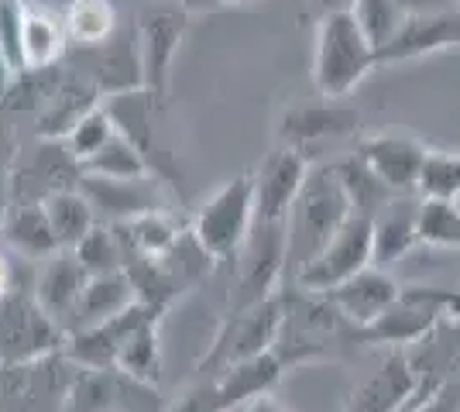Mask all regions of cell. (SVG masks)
Listing matches in <instances>:
<instances>
[{"mask_svg":"<svg viewBox=\"0 0 460 412\" xmlns=\"http://www.w3.org/2000/svg\"><path fill=\"white\" fill-rule=\"evenodd\" d=\"M354 214L350 197L333 165L309 169L306 182L286 216V268L292 265V275L306 261L320 255L326 241L344 227Z\"/></svg>","mask_w":460,"mask_h":412,"instance_id":"1","label":"cell"},{"mask_svg":"<svg viewBox=\"0 0 460 412\" xmlns=\"http://www.w3.org/2000/svg\"><path fill=\"white\" fill-rule=\"evenodd\" d=\"M378 66V48L371 45L350 11H337L316 21L313 86L320 90V97H350Z\"/></svg>","mask_w":460,"mask_h":412,"instance_id":"2","label":"cell"},{"mask_svg":"<svg viewBox=\"0 0 460 412\" xmlns=\"http://www.w3.org/2000/svg\"><path fill=\"white\" fill-rule=\"evenodd\" d=\"M337 344H358V327L337 310L330 295L299 289L292 299H286L282 330L275 340V354L282 357V364L326 357Z\"/></svg>","mask_w":460,"mask_h":412,"instance_id":"3","label":"cell"},{"mask_svg":"<svg viewBox=\"0 0 460 412\" xmlns=\"http://www.w3.org/2000/svg\"><path fill=\"white\" fill-rule=\"evenodd\" d=\"M450 306H454V289H433V285L399 289L395 302L358 334V344H385V347L420 344L450 316Z\"/></svg>","mask_w":460,"mask_h":412,"instance_id":"4","label":"cell"},{"mask_svg":"<svg viewBox=\"0 0 460 412\" xmlns=\"http://www.w3.org/2000/svg\"><path fill=\"white\" fill-rule=\"evenodd\" d=\"M251 227H254V176H237L203 203L192 224V237L213 258H237Z\"/></svg>","mask_w":460,"mask_h":412,"instance_id":"5","label":"cell"},{"mask_svg":"<svg viewBox=\"0 0 460 412\" xmlns=\"http://www.w3.org/2000/svg\"><path fill=\"white\" fill-rule=\"evenodd\" d=\"M282 316H286V295H269L261 302L241 306L237 316H230L227 327L220 330L213 351L203 357V368L213 374L227 372L234 364L258 357L265 351H275V340L282 330Z\"/></svg>","mask_w":460,"mask_h":412,"instance_id":"6","label":"cell"},{"mask_svg":"<svg viewBox=\"0 0 460 412\" xmlns=\"http://www.w3.org/2000/svg\"><path fill=\"white\" fill-rule=\"evenodd\" d=\"M367 265H375V224H371V216L350 214L344 227L326 241L323 251L313 261H306L292 278H296L299 289L330 293Z\"/></svg>","mask_w":460,"mask_h":412,"instance_id":"7","label":"cell"},{"mask_svg":"<svg viewBox=\"0 0 460 412\" xmlns=\"http://www.w3.org/2000/svg\"><path fill=\"white\" fill-rule=\"evenodd\" d=\"M62 344L56 316L39 302V295L7 293L0 299V361L28 364L49 357Z\"/></svg>","mask_w":460,"mask_h":412,"instance_id":"8","label":"cell"},{"mask_svg":"<svg viewBox=\"0 0 460 412\" xmlns=\"http://www.w3.org/2000/svg\"><path fill=\"white\" fill-rule=\"evenodd\" d=\"M190 28V7L179 0H152L137 21V45H141V66H145V90L155 97H165L169 73H172L175 52Z\"/></svg>","mask_w":460,"mask_h":412,"instance_id":"9","label":"cell"},{"mask_svg":"<svg viewBox=\"0 0 460 412\" xmlns=\"http://www.w3.org/2000/svg\"><path fill=\"white\" fill-rule=\"evenodd\" d=\"M358 131H361V114L347 107L344 100L330 97H323L320 103H306V107H292L279 124L282 145L303 152L306 158L313 148L337 145L344 137H354Z\"/></svg>","mask_w":460,"mask_h":412,"instance_id":"10","label":"cell"},{"mask_svg":"<svg viewBox=\"0 0 460 412\" xmlns=\"http://www.w3.org/2000/svg\"><path fill=\"white\" fill-rule=\"evenodd\" d=\"M309 169H313V162L303 152H296L288 145L275 148L254 176V220H269V224L286 220Z\"/></svg>","mask_w":460,"mask_h":412,"instance_id":"11","label":"cell"},{"mask_svg":"<svg viewBox=\"0 0 460 412\" xmlns=\"http://www.w3.org/2000/svg\"><path fill=\"white\" fill-rule=\"evenodd\" d=\"M426 152L429 148L422 141H416L412 135L382 131V135L361 137L354 155L361 158L388 189H395V193H416L420 189V172H422V162H426Z\"/></svg>","mask_w":460,"mask_h":412,"instance_id":"12","label":"cell"},{"mask_svg":"<svg viewBox=\"0 0 460 412\" xmlns=\"http://www.w3.org/2000/svg\"><path fill=\"white\" fill-rule=\"evenodd\" d=\"M416 389H420L416 364L409 361L402 347H392L388 357L378 364V372L350 395L344 412H409Z\"/></svg>","mask_w":460,"mask_h":412,"instance_id":"13","label":"cell"},{"mask_svg":"<svg viewBox=\"0 0 460 412\" xmlns=\"http://www.w3.org/2000/svg\"><path fill=\"white\" fill-rule=\"evenodd\" d=\"M447 48H460V11H443V14H422V18H405L395 39L385 48H378L382 66L395 62H412L422 56H437Z\"/></svg>","mask_w":460,"mask_h":412,"instance_id":"14","label":"cell"},{"mask_svg":"<svg viewBox=\"0 0 460 412\" xmlns=\"http://www.w3.org/2000/svg\"><path fill=\"white\" fill-rule=\"evenodd\" d=\"M399 289H402V285L388 275V268L367 265V268H361L354 278H347L337 289H330L326 295L337 302V310H341V313L358 327V334H361L365 327H371V323L395 302Z\"/></svg>","mask_w":460,"mask_h":412,"instance_id":"15","label":"cell"},{"mask_svg":"<svg viewBox=\"0 0 460 412\" xmlns=\"http://www.w3.org/2000/svg\"><path fill=\"white\" fill-rule=\"evenodd\" d=\"M93 86L103 93H128L145 86V66H141V45H137V24L120 31L117 28L103 45H96Z\"/></svg>","mask_w":460,"mask_h":412,"instance_id":"16","label":"cell"},{"mask_svg":"<svg viewBox=\"0 0 460 412\" xmlns=\"http://www.w3.org/2000/svg\"><path fill=\"white\" fill-rule=\"evenodd\" d=\"M420 193H399L375 216V265H395L420 244Z\"/></svg>","mask_w":460,"mask_h":412,"instance_id":"17","label":"cell"},{"mask_svg":"<svg viewBox=\"0 0 460 412\" xmlns=\"http://www.w3.org/2000/svg\"><path fill=\"white\" fill-rule=\"evenodd\" d=\"M79 189L93 203L96 214L117 216L120 224L131 220V216L162 210V206H158V193H155V186L148 182V176H141V179L83 176L79 179Z\"/></svg>","mask_w":460,"mask_h":412,"instance_id":"18","label":"cell"},{"mask_svg":"<svg viewBox=\"0 0 460 412\" xmlns=\"http://www.w3.org/2000/svg\"><path fill=\"white\" fill-rule=\"evenodd\" d=\"M135 282L128 272H107V275H90L86 289L79 295L73 316H79V330H90V327H100L107 320H114L117 313H124L131 302H135Z\"/></svg>","mask_w":460,"mask_h":412,"instance_id":"19","label":"cell"},{"mask_svg":"<svg viewBox=\"0 0 460 412\" xmlns=\"http://www.w3.org/2000/svg\"><path fill=\"white\" fill-rule=\"evenodd\" d=\"M86 282H90V272L83 268L76 255H56L39 275V302L56 320L73 316Z\"/></svg>","mask_w":460,"mask_h":412,"instance_id":"20","label":"cell"},{"mask_svg":"<svg viewBox=\"0 0 460 412\" xmlns=\"http://www.w3.org/2000/svg\"><path fill=\"white\" fill-rule=\"evenodd\" d=\"M69 45L66 35V21H56L49 11H35V7H24V18H21V59L24 69H49L62 59Z\"/></svg>","mask_w":460,"mask_h":412,"instance_id":"21","label":"cell"},{"mask_svg":"<svg viewBox=\"0 0 460 412\" xmlns=\"http://www.w3.org/2000/svg\"><path fill=\"white\" fill-rule=\"evenodd\" d=\"M0 231H4V237L14 248L28 251V255H49V251L62 248L41 203H18V206L11 203L4 224H0Z\"/></svg>","mask_w":460,"mask_h":412,"instance_id":"22","label":"cell"},{"mask_svg":"<svg viewBox=\"0 0 460 412\" xmlns=\"http://www.w3.org/2000/svg\"><path fill=\"white\" fill-rule=\"evenodd\" d=\"M41 206H45L49 224H52V231H56L62 248H76L79 241L96 227V210L83 189H58Z\"/></svg>","mask_w":460,"mask_h":412,"instance_id":"23","label":"cell"},{"mask_svg":"<svg viewBox=\"0 0 460 412\" xmlns=\"http://www.w3.org/2000/svg\"><path fill=\"white\" fill-rule=\"evenodd\" d=\"M333 169H337V176H341V182H344L354 214L371 216V220H375L392 199L399 197V193L388 189L382 179L375 176L358 155H347V158H341V162H333Z\"/></svg>","mask_w":460,"mask_h":412,"instance_id":"24","label":"cell"},{"mask_svg":"<svg viewBox=\"0 0 460 412\" xmlns=\"http://www.w3.org/2000/svg\"><path fill=\"white\" fill-rule=\"evenodd\" d=\"M117 237H120V248H135L141 258H158L182 237V231L165 216V210H152V214L124 220Z\"/></svg>","mask_w":460,"mask_h":412,"instance_id":"25","label":"cell"},{"mask_svg":"<svg viewBox=\"0 0 460 412\" xmlns=\"http://www.w3.org/2000/svg\"><path fill=\"white\" fill-rule=\"evenodd\" d=\"M117 31V14L111 0H73L66 11V35L83 48H96Z\"/></svg>","mask_w":460,"mask_h":412,"instance_id":"26","label":"cell"},{"mask_svg":"<svg viewBox=\"0 0 460 412\" xmlns=\"http://www.w3.org/2000/svg\"><path fill=\"white\" fill-rule=\"evenodd\" d=\"M152 172L148 158L137 152L124 135H114L90 162H83V176H103V179H141Z\"/></svg>","mask_w":460,"mask_h":412,"instance_id":"27","label":"cell"},{"mask_svg":"<svg viewBox=\"0 0 460 412\" xmlns=\"http://www.w3.org/2000/svg\"><path fill=\"white\" fill-rule=\"evenodd\" d=\"M420 244L447 248L460 255V206L457 199H422L420 203Z\"/></svg>","mask_w":460,"mask_h":412,"instance_id":"28","label":"cell"},{"mask_svg":"<svg viewBox=\"0 0 460 412\" xmlns=\"http://www.w3.org/2000/svg\"><path fill=\"white\" fill-rule=\"evenodd\" d=\"M422 199H460V148H429L420 172Z\"/></svg>","mask_w":460,"mask_h":412,"instance_id":"29","label":"cell"},{"mask_svg":"<svg viewBox=\"0 0 460 412\" xmlns=\"http://www.w3.org/2000/svg\"><path fill=\"white\" fill-rule=\"evenodd\" d=\"M350 14L358 18L361 31H365L375 48H385L388 41L395 39V31L402 28V7L399 0H354Z\"/></svg>","mask_w":460,"mask_h":412,"instance_id":"30","label":"cell"},{"mask_svg":"<svg viewBox=\"0 0 460 412\" xmlns=\"http://www.w3.org/2000/svg\"><path fill=\"white\" fill-rule=\"evenodd\" d=\"M114 135H117V124H114V118H111V110H107V107H93V110L66 135V145H69V152H73V155L79 158V165H83V162H90Z\"/></svg>","mask_w":460,"mask_h":412,"instance_id":"31","label":"cell"},{"mask_svg":"<svg viewBox=\"0 0 460 412\" xmlns=\"http://www.w3.org/2000/svg\"><path fill=\"white\" fill-rule=\"evenodd\" d=\"M117 368L128 374H135L141 381H152L158 374V347H155V323H145L141 330L128 337V344L120 347Z\"/></svg>","mask_w":460,"mask_h":412,"instance_id":"32","label":"cell"},{"mask_svg":"<svg viewBox=\"0 0 460 412\" xmlns=\"http://www.w3.org/2000/svg\"><path fill=\"white\" fill-rule=\"evenodd\" d=\"M120 255H124L120 237L111 234V231H100V227H93V231L76 244V258L83 261V268L90 275L117 272V268H120Z\"/></svg>","mask_w":460,"mask_h":412,"instance_id":"33","label":"cell"},{"mask_svg":"<svg viewBox=\"0 0 460 412\" xmlns=\"http://www.w3.org/2000/svg\"><path fill=\"white\" fill-rule=\"evenodd\" d=\"M460 409V385H457V378L454 381H447L440 392H433L426 402H420L416 409H409V412H457Z\"/></svg>","mask_w":460,"mask_h":412,"instance_id":"34","label":"cell"},{"mask_svg":"<svg viewBox=\"0 0 460 412\" xmlns=\"http://www.w3.org/2000/svg\"><path fill=\"white\" fill-rule=\"evenodd\" d=\"M405 18H422V14H443V11H460L457 0H399Z\"/></svg>","mask_w":460,"mask_h":412,"instance_id":"35","label":"cell"},{"mask_svg":"<svg viewBox=\"0 0 460 412\" xmlns=\"http://www.w3.org/2000/svg\"><path fill=\"white\" fill-rule=\"evenodd\" d=\"M354 0H309V11L316 18H326V14H337V11H350Z\"/></svg>","mask_w":460,"mask_h":412,"instance_id":"36","label":"cell"},{"mask_svg":"<svg viewBox=\"0 0 460 412\" xmlns=\"http://www.w3.org/2000/svg\"><path fill=\"white\" fill-rule=\"evenodd\" d=\"M248 412H288V409L282 406V402H275V399H271V395L265 392V395H258V399L251 402Z\"/></svg>","mask_w":460,"mask_h":412,"instance_id":"37","label":"cell"},{"mask_svg":"<svg viewBox=\"0 0 460 412\" xmlns=\"http://www.w3.org/2000/svg\"><path fill=\"white\" fill-rule=\"evenodd\" d=\"M11 293V265L4 261V255H0V299Z\"/></svg>","mask_w":460,"mask_h":412,"instance_id":"38","label":"cell"},{"mask_svg":"<svg viewBox=\"0 0 460 412\" xmlns=\"http://www.w3.org/2000/svg\"><path fill=\"white\" fill-rule=\"evenodd\" d=\"M179 4H186V7L192 11V7H199V4H213V0H179Z\"/></svg>","mask_w":460,"mask_h":412,"instance_id":"39","label":"cell"},{"mask_svg":"<svg viewBox=\"0 0 460 412\" xmlns=\"http://www.w3.org/2000/svg\"><path fill=\"white\" fill-rule=\"evenodd\" d=\"M213 4H254V0H213Z\"/></svg>","mask_w":460,"mask_h":412,"instance_id":"40","label":"cell"},{"mask_svg":"<svg viewBox=\"0 0 460 412\" xmlns=\"http://www.w3.org/2000/svg\"><path fill=\"white\" fill-rule=\"evenodd\" d=\"M457 385H460V378H457Z\"/></svg>","mask_w":460,"mask_h":412,"instance_id":"41","label":"cell"},{"mask_svg":"<svg viewBox=\"0 0 460 412\" xmlns=\"http://www.w3.org/2000/svg\"><path fill=\"white\" fill-rule=\"evenodd\" d=\"M457 7H460V0H457Z\"/></svg>","mask_w":460,"mask_h":412,"instance_id":"42","label":"cell"}]
</instances>
